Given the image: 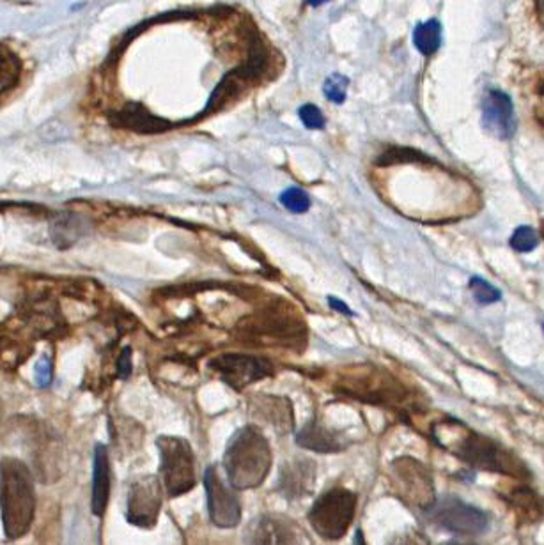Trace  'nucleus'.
<instances>
[{"instance_id": "nucleus-26", "label": "nucleus", "mask_w": 544, "mask_h": 545, "mask_svg": "<svg viewBox=\"0 0 544 545\" xmlns=\"http://www.w3.org/2000/svg\"><path fill=\"white\" fill-rule=\"evenodd\" d=\"M298 114H300V119L305 124V128H309V129H323L325 128V118L316 105H303Z\"/></svg>"}, {"instance_id": "nucleus-2", "label": "nucleus", "mask_w": 544, "mask_h": 545, "mask_svg": "<svg viewBox=\"0 0 544 545\" xmlns=\"http://www.w3.org/2000/svg\"><path fill=\"white\" fill-rule=\"evenodd\" d=\"M0 512L4 535L9 540L26 537L36 514V490L29 466L15 457L0 462Z\"/></svg>"}, {"instance_id": "nucleus-6", "label": "nucleus", "mask_w": 544, "mask_h": 545, "mask_svg": "<svg viewBox=\"0 0 544 545\" xmlns=\"http://www.w3.org/2000/svg\"><path fill=\"white\" fill-rule=\"evenodd\" d=\"M393 488L399 498L427 512L438 499L431 471L413 457H399L391 464Z\"/></svg>"}, {"instance_id": "nucleus-5", "label": "nucleus", "mask_w": 544, "mask_h": 545, "mask_svg": "<svg viewBox=\"0 0 544 545\" xmlns=\"http://www.w3.org/2000/svg\"><path fill=\"white\" fill-rule=\"evenodd\" d=\"M160 471L163 488L171 498H178L195 487V458L190 443L178 436H160Z\"/></svg>"}, {"instance_id": "nucleus-31", "label": "nucleus", "mask_w": 544, "mask_h": 545, "mask_svg": "<svg viewBox=\"0 0 544 545\" xmlns=\"http://www.w3.org/2000/svg\"><path fill=\"white\" fill-rule=\"evenodd\" d=\"M447 545H477V544H447Z\"/></svg>"}, {"instance_id": "nucleus-14", "label": "nucleus", "mask_w": 544, "mask_h": 545, "mask_svg": "<svg viewBox=\"0 0 544 545\" xmlns=\"http://www.w3.org/2000/svg\"><path fill=\"white\" fill-rule=\"evenodd\" d=\"M295 441L298 447L316 454H339L350 447V441L342 434L318 422H310L300 428L295 434Z\"/></svg>"}, {"instance_id": "nucleus-13", "label": "nucleus", "mask_w": 544, "mask_h": 545, "mask_svg": "<svg viewBox=\"0 0 544 545\" xmlns=\"http://www.w3.org/2000/svg\"><path fill=\"white\" fill-rule=\"evenodd\" d=\"M483 124L486 131L500 140L513 137L516 129L513 99L506 92L491 89L483 99Z\"/></svg>"}, {"instance_id": "nucleus-9", "label": "nucleus", "mask_w": 544, "mask_h": 545, "mask_svg": "<svg viewBox=\"0 0 544 545\" xmlns=\"http://www.w3.org/2000/svg\"><path fill=\"white\" fill-rule=\"evenodd\" d=\"M248 545H314L302 526L284 514H263L246 530Z\"/></svg>"}, {"instance_id": "nucleus-19", "label": "nucleus", "mask_w": 544, "mask_h": 545, "mask_svg": "<svg viewBox=\"0 0 544 545\" xmlns=\"http://www.w3.org/2000/svg\"><path fill=\"white\" fill-rule=\"evenodd\" d=\"M507 501L516 509L518 515L528 517L530 520H536L541 515L539 498L534 494V490H530L525 485H521L519 488H514L513 492L509 494Z\"/></svg>"}, {"instance_id": "nucleus-28", "label": "nucleus", "mask_w": 544, "mask_h": 545, "mask_svg": "<svg viewBox=\"0 0 544 545\" xmlns=\"http://www.w3.org/2000/svg\"><path fill=\"white\" fill-rule=\"evenodd\" d=\"M118 370H120L121 379H126L130 375V372H131V351H130V347L122 349L120 362H118Z\"/></svg>"}, {"instance_id": "nucleus-7", "label": "nucleus", "mask_w": 544, "mask_h": 545, "mask_svg": "<svg viewBox=\"0 0 544 545\" xmlns=\"http://www.w3.org/2000/svg\"><path fill=\"white\" fill-rule=\"evenodd\" d=\"M424 514L433 524L463 537H479L489 528V515L455 496L436 499V503Z\"/></svg>"}, {"instance_id": "nucleus-23", "label": "nucleus", "mask_w": 544, "mask_h": 545, "mask_svg": "<svg viewBox=\"0 0 544 545\" xmlns=\"http://www.w3.org/2000/svg\"><path fill=\"white\" fill-rule=\"evenodd\" d=\"M348 87H350V78L344 77V75H340V73H333V75H330V77L327 78V82H325V86H323V91H325V96H327L332 103L340 105V103H344V99H346Z\"/></svg>"}, {"instance_id": "nucleus-8", "label": "nucleus", "mask_w": 544, "mask_h": 545, "mask_svg": "<svg viewBox=\"0 0 544 545\" xmlns=\"http://www.w3.org/2000/svg\"><path fill=\"white\" fill-rule=\"evenodd\" d=\"M163 503V487L158 477L141 475L128 488L126 520L131 526L152 530L158 522Z\"/></svg>"}, {"instance_id": "nucleus-27", "label": "nucleus", "mask_w": 544, "mask_h": 545, "mask_svg": "<svg viewBox=\"0 0 544 545\" xmlns=\"http://www.w3.org/2000/svg\"><path fill=\"white\" fill-rule=\"evenodd\" d=\"M36 379L39 386H47L52 381V366L48 358H43L39 364L36 365Z\"/></svg>"}, {"instance_id": "nucleus-30", "label": "nucleus", "mask_w": 544, "mask_h": 545, "mask_svg": "<svg viewBox=\"0 0 544 545\" xmlns=\"http://www.w3.org/2000/svg\"><path fill=\"white\" fill-rule=\"evenodd\" d=\"M353 545H367L365 544V540H363L362 530H357V533H355V540H353Z\"/></svg>"}, {"instance_id": "nucleus-12", "label": "nucleus", "mask_w": 544, "mask_h": 545, "mask_svg": "<svg viewBox=\"0 0 544 545\" xmlns=\"http://www.w3.org/2000/svg\"><path fill=\"white\" fill-rule=\"evenodd\" d=\"M316 485V462L305 457H295L284 466L278 473V490L289 501H300L312 494Z\"/></svg>"}, {"instance_id": "nucleus-17", "label": "nucleus", "mask_w": 544, "mask_h": 545, "mask_svg": "<svg viewBox=\"0 0 544 545\" xmlns=\"http://www.w3.org/2000/svg\"><path fill=\"white\" fill-rule=\"evenodd\" d=\"M120 124L133 128L137 131H162L165 129V122L152 116L139 105H130L120 114Z\"/></svg>"}, {"instance_id": "nucleus-15", "label": "nucleus", "mask_w": 544, "mask_h": 545, "mask_svg": "<svg viewBox=\"0 0 544 545\" xmlns=\"http://www.w3.org/2000/svg\"><path fill=\"white\" fill-rule=\"evenodd\" d=\"M110 499V460L109 448L96 445L92 460L91 510L96 517H103Z\"/></svg>"}, {"instance_id": "nucleus-4", "label": "nucleus", "mask_w": 544, "mask_h": 545, "mask_svg": "<svg viewBox=\"0 0 544 545\" xmlns=\"http://www.w3.org/2000/svg\"><path fill=\"white\" fill-rule=\"evenodd\" d=\"M355 512L357 494L344 487H332L314 501L309 510V522L321 539L339 540L348 533Z\"/></svg>"}, {"instance_id": "nucleus-22", "label": "nucleus", "mask_w": 544, "mask_h": 545, "mask_svg": "<svg viewBox=\"0 0 544 545\" xmlns=\"http://www.w3.org/2000/svg\"><path fill=\"white\" fill-rule=\"evenodd\" d=\"M280 204L288 211L303 214V212H307V210L310 208V199H309V195L303 191L302 188H288L280 195Z\"/></svg>"}, {"instance_id": "nucleus-24", "label": "nucleus", "mask_w": 544, "mask_h": 545, "mask_svg": "<svg viewBox=\"0 0 544 545\" xmlns=\"http://www.w3.org/2000/svg\"><path fill=\"white\" fill-rule=\"evenodd\" d=\"M538 244H539V236H538V232L532 227L523 225V227H518L514 231L513 238H511V246H513V250H516V252H519V253L532 252Z\"/></svg>"}, {"instance_id": "nucleus-25", "label": "nucleus", "mask_w": 544, "mask_h": 545, "mask_svg": "<svg viewBox=\"0 0 544 545\" xmlns=\"http://www.w3.org/2000/svg\"><path fill=\"white\" fill-rule=\"evenodd\" d=\"M385 545H431L429 539L424 535L423 531L415 528H406L404 531H399L392 535Z\"/></svg>"}, {"instance_id": "nucleus-16", "label": "nucleus", "mask_w": 544, "mask_h": 545, "mask_svg": "<svg viewBox=\"0 0 544 545\" xmlns=\"http://www.w3.org/2000/svg\"><path fill=\"white\" fill-rule=\"evenodd\" d=\"M261 418L267 424L273 425L277 432L288 434L293 430L291 406L280 398H267V402L261 406Z\"/></svg>"}, {"instance_id": "nucleus-18", "label": "nucleus", "mask_w": 544, "mask_h": 545, "mask_svg": "<svg viewBox=\"0 0 544 545\" xmlns=\"http://www.w3.org/2000/svg\"><path fill=\"white\" fill-rule=\"evenodd\" d=\"M413 43L424 56H433L442 45V26L438 20L431 18L419 24L413 31Z\"/></svg>"}, {"instance_id": "nucleus-11", "label": "nucleus", "mask_w": 544, "mask_h": 545, "mask_svg": "<svg viewBox=\"0 0 544 545\" xmlns=\"http://www.w3.org/2000/svg\"><path fill=\"white\" fill-rule=\"evenodd\" d=\"M210 366L229 386L236 390H242L272 374V365L267 360L246 355H224L214 358Z\"/></svg>"}, {"instance_id": "nucleus-20", "label": "nucleus", "mask_w": 544, "mask_h": 545, "mask_svg": "<svg viewBox=\"0 0 544 545\" xmlns=\"http://www.w3.org/2000/svg\"><path fill=\"white\" fill-rule=\"evenodd\" d=\"M20 73V62L13 54L0 52V94L16 84Z\"/></svg>"}, {"instance_id": "nucleus-21", "label": "nucleus", "mask_w": 544, "mask_h": 545, "mask_svg": "<svg viewBox=\"0 0 544 545\" xmlns=\"http://www.w3.org/2000/svg\"><path fill=\"white\" fill-rule=\"evenodd\" d=\"M468 287H470L476 302L479 304L497 303L502 298V294L497 287H493L489 282H486L484 278H479V276H474L470 280Z\"/></svg>"}, {"instance_id": "nucleus-1", "label": "nucleus", "mask_w": 544, "mask_h": 545, "mask_svg": "<svg viewBox=\"0 0 544 545\" xmlns=\"http://www.w3.org/2000/svg\"><path fill=\"white\" fill-rule=\"evenodd\" d=\"M433 432L436 445L451 452L459 460H465L472 468L483 469L487 473L511 475L516 478L528 477L525 466L516 457L504 450L495 441L487 439L486 436L477 434L470 427L447 420L436 425Z\"/></svg>"}, {"instance_id": "nucleus-3", "label": "nucleus", "mask_w": 544, "mask_h": 545, "mask_svg": "<svg viewBox=\"0 0 544 545\" xmlns=\"http://www.w3.org/2000/svg\"><path fill=\"white\" fill-rule=\"evenodd\" d=\"M272 468V448L267 436L252 425L242 427L229 439L224 452L227 482L236 488H256L263 484Z\"/></svg>"}, {"instance_id": "nucleus-29", "label": "nucleus", "mask_w": 544, "mask_h": 545, "mask_svg": "<svg viewBox=\"0 0 544 545\" xmlns=\"http://www.w3.org/2000/svg\"><path fill=\"white\" fill-rule=\"evenodd\" d=\"M329 303L332 306L335 312H340V314H344V315H353V312L348 308V304L344 303V302H340V300H335V298H329Z\"/></svg>"}, {"instance_id": "nucleus-10", "label": "nucleus", "mask_w": 544, "mask_h": 545, "mask_svg": "<svg viewBox=\"0 0 544 545\" xmlns=\"http://www.w3.org/2000/svg\"><path fill=\"white\" fill-rule=\"evenodd\" d=\"M204 488L213 524L220 530L236 528L242 520V503L236 488H233L229 482H224L216 466H210L204 471Z\"/></svg>"}]
</instances>
